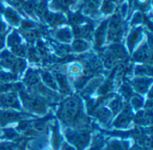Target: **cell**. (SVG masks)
Instances as JSON below:
<instances>
[{"label": "cell", "instance_id": "obj_24", "mask_svg": "<svg viewBox=\"0 0 153 150\" xmlns=\"http://www.w3.org/2000/svg\"><path fill=\"white\" fill-rule=\"evenodd\" d=\"M91 150H99L98 149H91Z\"/></svg>", "mask_w": 153, "mask_h": 150}, {"label": "cell", "instance_id": "obj_13", "mask_svg": "<svg viewBox=\"0 0 153 150\" xmlns=\"http://www.w3.org/2000/svg\"><path fill=\"white\" fill-rule=\"evenodd\" d=\"M87 48V43L82 39L75 40L74 42V49L76 51H82Z\"/></svg>", "mask_w": 153, "mask_h": 150}, {"label": "cell", "instance_id": "obj_17", "mask_svg": "<svg viewBox=\"0 0 153 150\" xmlns=\"http://www.w3.org/2000/svg\"><path fill=\"white\" fill-rule=\"evenodd\" d=\"M143 21V16L140 13H136L134 17H133V20H132V23L133 24H137L139 22H141Z\"/></svg>", "mask_w": 153, "mask_h": 150}, {"label": "cell", "instance_id": "obj_3", "mask_svg": "<svg viewBox=\"0 0 153 150\" xmlns=\"http://www.w3.org/2000/svg\"><path fill=\"white\" fill-rule=\"evenodd\" d=\"M101 0H87L84 6V12L88 14H94Z\"/></svg>", "mask_w": 153, "mask_h": 150}, {"label": "cell", "instance_id": "obj_25", "mask_svg": "<svg viewBox=\"0 0 153 150\" xmlns=\"http://www.w3.org/2000/svg\"><path fill=\"white\" fill-rule=\"evenodd\" d=\"M109 1H112V2H113V1H115V0H109Z\"/></svg>", "mask_w": 153, "mask_h": 150}, {"label": "cell", "instance_id": "obj_12", "mask_svg": "<svg viewBox=\"0 0 153 150\" xmlns=\"http://www.w3.org/2000/svg\"><path fill=\"white\" fill-rule=\"evenodd\" d=\"M148 83H150V81H146L145 80H138L137 81L134 82V87L141 92H143L146 90L147 89V86H148Z\"/></svg>", "mask_w": 153, "mask_h": 150}, {"label": "cell", "instance_id": "obj_11", "mask_svg": "<svg viewBox=\"0 0 153 150\" xmlns=\"http://www.w3.org/2000/svg\"><path fill=\"white\" fill-rule=\"evenodd\" d=\"M135 58H137V60H145L148 58V51L145 46L138 50L135 55Z\"/></svg>", "mask_w": 153, "mask_h": 150}, {"label": "cell", "instance_id": "obj_20", "mask_svg": "<svg viewBox=\"0 0 153 150\" xmlns=\"http://www.w3.org/2000/svg\"><path fill=\"white\" fill-rule=\"evenodd\" d=\"M34 25H33V23L32 22H30V21H23L22 22V27L24 28V29H30V28H32Z\"/></svg>", "mask_w": 153, "mask_h": 150}, {"label": "cell", "instance_id": "obj_8", "mask_svg": "<svg viewBox=\"0 0 153 150\" xmlns=\"http://www.w3.org/2000/svg\"><path fill=\"white\" fill-rule=\"evenodd\" d=\"M56 37L63 41L68 42L71 39L72 36H71V32L68 29H63V30H60L56 32Z\"/></svg>", "mask_w": 153, "mask_h": 150}, {"label": "cell", "instance_id": "obj_2", "mask_svg": "<svg viewBox=\"0 0 153 150\" xmlns=\"http://www.w3.org/2000/svg\"><path fill=\"white\" fill-rule=\"evenodd\" d=\"M0 104L4 106H13L17 107L18 103L14 94H7L0 97Z\"/></svg>", "mask_w": 153, "mask_h": 150}, {"label": "cell", "instance_id": "obj_19", "mask_svg": "<svg viewBox=\"0 0 153 150\" xmlns=\"http://www.w3.org/2000/svg\"><path fill=\"white\" fill-rule=\"evenodd\" d=\"M148 3H149V0H137L138 5L141 8H143V9H145V7H146V5H147Z\"/></svg>", "mask_w": 153, "mask_h": 150}, {"label": "cell", "instance_id": "obj_15", "mask_svg": "<svg viewBox=\"0 0 153 150\" xmlns=\"http://www.w3.org/2000/svg\"><path fill=\"white\" fill-rule=\"evenodd\" d=\"M43 79H44V81H45V82H46L47 85H48V86H50V87H53L54 89L56 88L55 83H54V81H53V79L51 78V76H50L49 74L45 73V74L43 75Z\"/></svg>", "mask_w": 153, "mask_h": 150}, {"label": "cell", "instance_id": "obj_21", "mask_svg": "<svg viewBox=\"0 0 153 150\" xmlns=\"http://www.w3.org/2000/svg\"><path fill=\"white\" fill-rule=\"evenodd\" d=\"M5 132H6V136H7V137L13 138V136H15V132H13L12 130H7Z\"/></svg>", "mask_w": 153, "mask_h": 150}, {"label": "cell", "instance_id": "obj_16", "mask_svg": "<svg viewBox=\"0 0 153 150\" xmlns=\"http://www.w3.org/2000/svg\"><path fill=\"white\" fill-rule=\"evenodd\" d=\"M111 108L114 110L115 113L117 112V111L121 108V101H120L119 98L112 102V104H111Z\"/></svg>", "mask_w": 153, "mask_h": 150}, {"label": "cell", "instance_id": "obj_4", "mask_svg": "<svg viewBox=\"0 0 153 150\" xmlns=\"http://www.w3.org/2000/svg\"><path fill=\"white\" fill-rule=\"evenodd\" d=\"M107 28V21H104L96 30V43H97V47H100L102 42H103V38H104V34H105V30Z\"/></svg>", "mask_w": 153, "mask_h": 150}, {"label": "cell", "instance_id": "obj_22", "mask_svg": "<svg viewBox=\"0 0 153 150\" xmlns=\"http://www.w3.org/2000/svg\"><path fill=\"white\" fill-rule=\"evenodd\" d=\"M4 46V35L0 33V48Z\"/></svg>", "mask_w": 153, "mask_h": 150}, {"label": "cell", "instance_id": "obj_5", "mask_svg": "<svg viewBox=\"0 0 153 150\" xmlns=\"http://www.w3.org/2000/svg\"><path fill=\"white\" fill-rule=\"evenodd\" d=\"M141 33H142V29L141 28H137V29H135L134 30L132 31V33L130 34L129 38H128V46H129L130 49H132L134 47V46L137 43V41L140 38Z\"/></svg>", "mask_w": 153, "mask_h": 150}, {"label": "cell", "instance_id": "obj_7", "mask_svg": "<svg viewBox=\"0 0 153 150\" xmlns=\"http://www.w3.org/2000/svg\"><path fill=\"white\" fill-rule=\"evenodd\" d=\"M75 0H52V6L56 9L66 10L69 5L74 3Z\"/></svg>", "mask_w": 153, "mask_h": 150}, {"label": "cell", "instance_id": "obj_18", "mask_svg": "<svg viewBox=\"0 0 153 150\" xmlns=\"http://www.w3.org/2000/svg\"><path fill=\"white\" fill-rule=\"evenodd\" d=\"M133 105H134V106H135L136 108H138V107H141L142 106H143V101H142V99H139L138 98H133Z\"/></svg>", "mask_w": 153, "mask_h": 150}, {"label": "cell", "instance_id": "obj_26", "mask_svg": "<svg viewBox=\"0 0 153 150\" xmlns=\"http://www.w3.org/2000/svg\"><path fill=\"white\" fill-rule=\"evenodd\" d=\"M11 1H13V0H11ZM15 1H17V0H15Z\"/></svg>", "mask_w": 153, "mask_h": 150}, {"label": "cell", "instance_id": "obj_1", "mask_svg": "<svg viewBox=\"0 0 153 150\" xmlns=\"http://www.w3.org/2000/svg\"><path fill=\"white\" fill-rule=\"evenodd\" d=\"M123 33L122 29V23H121V18L119 15H115L109 23V40L111 41H117L120 38L121 35Z\"/></svg>", "mask_w": 153, "mask_h": 150}, {"label": "cell", "instance_id": "obj_10", "mask_svg": "<svg viewBox=\"0 0 153 150\" xmlns=\"http://www.w3.org/2000/svg\"><path fill=\"white\" fill-rule=\"evenodd\" d=\"M20 38L17 36L16 33H13L10 37H9V39H8V44L9 46H11L13 48V47H16L18 46H20Z\"/></svg>", "mask_w": 153, "mask_h": 150}, {"label": "cell", "instance_id": "obj_9", "mask_svg": "<svg viewBox=\"0 0 153 150\" xmlns=\"http://www.w3.org/2000/svg\"><path fill=\"white\" fill-rule=\"evenodd\" d=\"M114 9H115V4L112 1H109V0L103 1L101 10L104 13H106V14L111 13L114 11Z\"/></svg>", "mask_w": 153, "mask_h": 150}, {"label": "cell", "instance_id": "obj_14", "mask_svg": "<svg viewBox=\"0 0 153 150\" xmlns=\"http://www.w3.org/2000/svg\"><path fill=\"white\" fill-rule=\"evenodd\" d=\"M57 80H58V82H59V84H60V87H61L62 90L65 91V92H67V91L69 90V89H68L67 81H66L65 76H63V75H61V74H60V75H57Z\"/></svg>", "mask_w": 153, "mask_h": 150}, {"label": "cell", "instance_id": "obj_27", "mask_svg": "<svg viewBox=\"0 0 153 150\" xmlns=\"http://www.w3.org/2000/svg\"><path fill=\"white\" fill-rule=\"evenodd\" d=\"M130 1H133V0H130Z\"/></svg>", "mask_w": 153, "mask_h": 150}, {"label": "cell", "instance_id": "obj_23", "mask_svg": "<svg viewBox=\"0 0 153 150\" xmlns=\"http://www.w3.org/2000/svg\"><path fill=\"white\" fill-rule=\"evenodd\" d=\"M4 30V22L1 21V19H0V31H3Z\"/></svg>", "mask_w": 153, "mask_h": 150}, {"label": "cell", "instance_id": "obj_6", "mask_svg": "<svg viewBox=\"0 0 153 150\" xmlns=\"http://www.w3.org/2000/svg\"><path fill=\"white\" fill-rule=\"evenodd\" d=\"M4 15L7 18V20L12 23V24H18L20 21V18L18 16V14L12 9L10 8H6L4 10Z\"/></svg>", "mask_w": 153, "mask_h": 150}]
</instances>
